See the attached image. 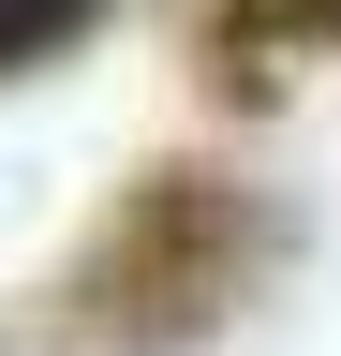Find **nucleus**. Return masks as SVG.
<instances>
[{
	"mask_svg": "<svg viewBox=\"0 0 341 356\" xmlns=\"http://www.w3.org/2000/svg\"><path fill=\"white\" fill-rule=\"evenodd\" d=\"M90 30H104V0H0V74L60 60V44H90Z\"/></svg>",
	"mask_w": 341,
	"mask_h": 356,
	"instance_id": "nucleus-2",
	"label": "nucleus"
},
{
	"mask_svg": "<svg viewBox=\"0 0 341 356\" xmlns=\"http://www.w3.org/2000/svg\"><path fill=\"white\" fill-rule=\"evenodd\" d=\"M252 252H267V208L252 193H223V178H149L90 238L74 312H90V327H134V341H178V327H208V312L238 297Z\"/></svg>",
	"mask_w": 341,
	"mask_h": 356,
	"instance_id": "nucleus-1",
	"label": "nucleus"
}]
</instances>
